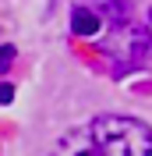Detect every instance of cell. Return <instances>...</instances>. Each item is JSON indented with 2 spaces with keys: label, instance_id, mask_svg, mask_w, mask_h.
I'll use <instances>...</instances> for the list:
<instances>
[{
  "label": "cell",
  "instance_id": "obj_4",
  "mask_svg": "<svg viewBox=\"0 0 152 156\" xmlns=\"http://www.w3.org/2000/svg\"><path fill=\"white\" fill-rule=\"evenodd\" d=\"M0 96H4V103H11V99H14V89H11L7 82H4V89H0Z\"/></svg>",
  "mask_w": 152,
  "mask_h": 156
},
{
  "label": "cell",
  "instance_id": "obj_5",
  "mask_svg": "<svg viewBox=\"0 0 152 156\" xmlns=\"http://www.w3.org/2000/svg\"><path fill=\"white\" fill-rule=\"evenodd\" d=\"M149 18H152V11H149Z\"/></svg>",
  "mask_w": 152,
  "mask_h": 156
},
{
  "label": "cell",
  "instance_id": "obj_1",
  "mask_svg": "<svg viewBox=\"0 0 152 156\" xmlns=\"http://www.w3.org/2000/svg\"><path fill=\"white\" fill-rule=\"evenodd\" d=\"M92 146L103 153L117 156H149L152 153V128L138 117H120V114H106L92 121Z\"/></svg>",
  "mask_w": 152,
  "mask_h": 156
},
{
  "label": "cell",
  "instance_id": "obj_2",
  "mask_svg": "<svg viewBox=\"0 0 152 156\" xmlns=\"http://www.w3.org/2000/svg\"><path fill=\"white\" fill-rule=\"evenodd\" d=\"M99 14L95 11H88V7H74V14H71V29L78 32V36H95L99 32Z\"/></svg>",
  "mask_w": 152,
  "mask_h": 156
},
{
  "label": "cell",
  "instance_id": "obj_3",
  "mask_svg": "<svg viewBox=\"0 0 152 156\" xmlns=\"http://www.w3.org/2000/svg\"><path fill=\"white\" fill-rule=\"evenodd\" d=\"M11 60H14V46L4 43V71H11Z\"/></svg>",
  "mask_w": 152,
  "mask_h": 156
}]
</instances>
